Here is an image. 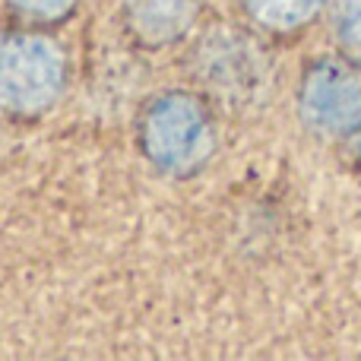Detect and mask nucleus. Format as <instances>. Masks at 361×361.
Segmentation results:
<instances>
[{"label": "nucleus", "mask_w": 361, "mask_h": 361, "mask_svg": "<svg viewBox=\"0 0 361 361\" xmlns=\"http://www.w3.org/2000/svg\"><path fill=\"white\" fill-rule=\"evenodd\" d=\"M137 140L152 169L184 178L209 162L219 137L206 102L184 89H171L143 108Z\"/></svg>", "instance_id": "obj_1"}, {"label": "nucleus", "mask_w": 361, "mask_h": 361, "mask_svg": "<svg viewBox=\"0 0 361 361\" xmlns=\"http://www.w3.org/2000/svg\"><path fill=\"white\" fill-rule=\"evenodd\" d=\"M67 51L44 32H0V111L38 118L61 102L67 89Z\"/></svg>", "instance_id": "obj_2"}, {"label": "nucleus", "mask_w": 361, "mask_h": 361, "mask_svg": "<svg viewBox=\"0 0 361 361\" xmlns=\"http://www.w3.org/2000/svg\"><path fill=\"white\" fill-rule=\"evenodd\" d=\"M298 118L324 140H345L361 130V67L355 61L324 57L301 76Z\"/></svg>", "instance_id": "obj_3"}, {"label": "nucleus", "mask_w": 361, "mask_h": 361, "mask_svg": "<svg viewBox=\"0 0 361 361\" xmlns=\"http://www.w3.org/2000/svg\"><path fill=\"white\" fill-rule=\"evenodd\" d=\"M203 0H121L124 25L146 48L175 44L197 25Z\"/></svg>", "instance_id": "obj_4"}, {"label": "nucleus", "mask_w": 361, "mask_h": 361, "mask_svg": "<svg viewBox=\"0 0 361 361\" xmlns=\"http://www.w3.org/2000/svg\"><path fill=\"white\" fill-rule=\"evenodd\" d=\"M326 0H241L244 13L269 32H295L307 25Z\"/></svg>", "instance_id": "obj_5"}, {"label": "nucleus", "mask_w": 361, "mask_h": 361, "mask_svg": "<svg viewBox=\"0 0 361 361\" xmlns=\"http://www.w3.org/2000/svg\"><path fill=\"white\" fill-rule=\"evenodd\" d=\"M336 38H339L343 54L361 67V0H339Z\"/></svg>", "instance_id": "obj_6"}, {"label": "nucleus", "mask_w": 361, "mask_h": 361, "mask_svg": "<svg viewBox=\"0 0 361 361\" xmlns=\"http://www.w3.org/2000/svg\"><path fill=\"white\" fill-rule=\"evenodd\" d=\"M19 16L35 19V23H61L63 16L76 10L80 0H6Z\"/></svg>", "instance_id": "obj_7"}, {"label": "nucleus", "mask_w": 361, "mask_h": 361, "mask_svg": "<svg viewBox=\"0 0 361 361\" xmlns=\"http://www.w3.org/2000/svg\"><path fill=\"white\" fill-rule=\"evenodd\" d=\"M352 140H355V156L361 159V130H358V133H355V137H352Z\"/></svg>", "instance_id": "obj_8"}]
</instances>
